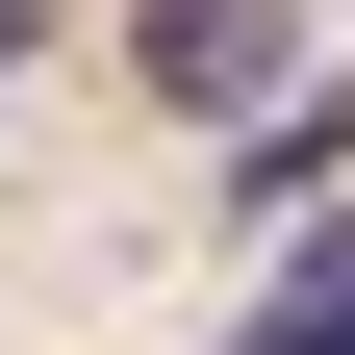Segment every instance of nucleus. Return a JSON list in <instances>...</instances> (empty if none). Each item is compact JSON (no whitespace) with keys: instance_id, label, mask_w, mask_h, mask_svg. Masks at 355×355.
I'll list each match as a JSON object with an SVG mask.
<instances>
[{"instance_id":"nucleus-1","label":"nucleus","mask_w":355,"mask_h":355,"mask_svg":"<svg viewBox=\"0 0 355 355\" xmlns=\"http://www.w3.org/2000/svg\"><path fill=\"white\" fill-rule=\"evenodd\" d=\"M127 51H153L178 127H254V102L304 76V0H127Z\"/></svg>"},{"instance_id":"nucleus-2","label":"nucleus","mask_w":355,"mask_h":355,"mask_svg":"<svg viewBox=\"0 0 355 355\" xmlns=\"http://www.w3.org/2000/svg\"><path fill=\"white\" fill-rule=\"evenodd\" d=\"M229 355H355V229H304L279 279H254V330H229Z\"/></svg>"},{"instance_id":"nucleus-3","label":"nucleus","mask_w":355,"mask_h":355,"mask_svg":"<svg viewBox=\"0 0 355 355\" xmlns=\"http://www.w3.org/2000/svg\"><path fill=\"white\" fill-rule=\"evenodd\" d=\"M0 26H26V0H0Z\"/></svg>"}]
</instances>
